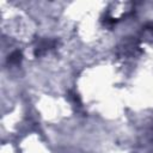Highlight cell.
Masks as SVG:
<instances>
[{
  "mask_svg": "<svg viewBox=\"0 0 153 153\" xmlns=\"http://www.w3.org/2000/svg\"><path fill=\"white\" fill-rule=\"evenodd\" d=\"M22 60V54L19 51H14L8 56V62L10 63H18Z\"/></svg>",
  "mask_w": 153,
  "mask_h": 153,
  "instance_id": "cell-1",
  "label": "cell"
}]
</instances>
